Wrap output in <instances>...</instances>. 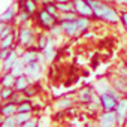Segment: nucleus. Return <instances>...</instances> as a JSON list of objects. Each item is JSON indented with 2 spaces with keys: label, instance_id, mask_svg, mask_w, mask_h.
Segmentation results:
<instances>
[{
  "label": "nucleus",
  "instance_id": "nucleus-36",
  "mask_svg": "<svg viewBox=\"0 0 127 127\" xmlns=\"http://www.w3.org/2000/svg\"><path fill=\"white\" fill-rule=\"evenodd\" d=\"M5 26H6V23H3V21H0V33H2V30L5 29Z\"/></svg>",
  "mask_w": 127,
  "mask_h": 127
},
{
  "label": "nucleus",
  "instance_id": "nucleus-15",
  "mask_svg": "<svg viewBox=\"0 0 127 127\" xmlns=\"http://www.w3.org/2000/svg\"><path fill=\"white\" fill-rule=\"evenodd\" d=\"M20 5H21V9L26 11V12H29L30 15H33L37 11V6H36L34 0H24V2H21Z\"/></svg>",
  "mask_w": 127,
  "mask_h": 127
},
{
  "label": "nucleus",
  "instance_id": "nucleus-5",
  "mask_svg": "<svg viewBox=\"0 0 127 127\" xmlns=\"http://www.w3.org/2000/svg\"><path fill=\"white\" fill-rule=\"evenodd\" d=\"M60 27L63 29V33H66L67 36H75L78 33V24L76 20H60Z\"/></svg>",
  "mask_w": 127,
  "mask_h": 127
},
{
  "label": "nucleus",
  "instance_id": "nucleus-9",
  "mask_svg": "<svg viewBox=\"0 0 127 127\" xmlns=\"http://www.w3.org/2000/svg\"><path fill=\"white\" fill-rule=\"evenodd\" d=\"M75 11L76 14L82 15V17H91L93 15V9L90 8V5L87 3V0H75Z\"/></svg>",
  "mask_w": 127,
  "mask_h": 127
},
{
  "label": "nucleus",
  "instance_id": "nucleus-16",
  "mask_svg": "<svg viewBox=\"0 0 127 127\" xmlns=\"http://www.w3.org/2000/svg\"><path fill=\"white\" fill-rule=\"evenodd\" d=\"M93 97H94V91L91 90V88H84L81 93H79V102H82V103H90L91 100H93Z\"/></svg>",
  "mask_w": 127,
  "mask_h": 127
},
{
  "label": "nucleus",
  "instance_id": "nucleus-24",
  "mask_svg": "<svg viewBox=\"0 0 127 127\" xmlns=\"http://www.w3.org/2000/svg\"><path fill=\"white\" fill-rule=\"evenodd\" d=\"M32 109H33V105L29 100H23L21 103H18L17 112H32Z\"/></svg>",
  "mask_w": 127,
  "mask_h": 127
},
{
  "label": "nucleus",
  "instance_id": "nucleus-12",
  "mask_svg": "<svg viewBox=\"0 0 127 127\" xmlns=\"http://www.w3.org/2000/svg\"><path fill=\"white\" fill-rule=\"evenodd\" d=\"M17 60H18V55H17V52L11 49L9 55H8L5 60H3V66H2V69H3L5 72H9V70L12 69V66L15 64V61H17Z\"/></svg>",
  "mask_w": 127,
  "mask_h": 127
},
{
  "label": "nucleus",
  "instance_id": "nucleus-23",
  "mask_svg": "<svg viewBox=\"0 0 127 127\" xmlns=\"http://www.w3.org/2000/svg\"><path fill=\"white\" fill-rule=\"evenodd\" d=\"M14 90H12V87H3L2 85V90H0V99L2 100H9L12 96H14Z\"/></svg>",
  "mask_w": 127,
  "mask_h": 127
},
{
  "label": "nucleus",
  "instance_id": "nucleus-30",
  "mask_svg": "<svg viewBox=\"0 0 127 127\" xmlns=\"http://www.w3.org/2000/svg\"><path fill=\"white\" fill-rule=\"evenodd\" d=\"M48 39H49V37H48V36H45V34L39 37V43H37L39 49H42V51L45 49V46H46V43H48Z\"/></svg>",
  "mask_w": 127,
  "mask_h": 127
},
{
  "label": "nucleus",
  "instance_id": "nucleus-29",
  "mask_svg": "<svg viewBox=\"0 0 127 127\" xmlns=\"http://www.w3.org/2000/svg\"><path fill=\"white\" fill-rule=\"evenodd\" d=\"M58 108H70L72 106V100L70 99H61L58 103H57Z\"/></svg>",
  "mask_w": 127,
  "mask_h": 127
},
{
  "label": "nucleus",
  "instance_id": "nucleus-4",
  "mask_svg": "<svg viewBox=\"0 0 127 127\" xmlns=\"http://www.w3.org/2000/svg\"><path fill=\"white\" fill-rule=\"evenodd\" d=\"M115 112H117L118 124H124L126 120H127V97H121L118 100L117 108H115Z\"/></svg>",
  "mask_w": 127,
  "mask_h": 127
},
{
  "label": "nucleus",
  "instance_id": "nucleus-14",
  "mask_svg": "<svg viewBox=\"0 0 127 127\" xmlns=\"http://www.w3.org/2000/svg\"><path fill=\"white\" fill-rule=\"evenodd\" d=\"M15 75L9 70V72H5L2 75V78H0V84H2L3 87H14L15 85Z\"/></svg>",
  "mask_w": 127,
  "mask_h": 127
},
{
  "label": "nucleus",
  "instance_id": "nucleus-21",
  "mask_svg": "<svg viewBox=\"0 0 127 127\" xmlns=\"http://www.w3.org/2000/svg\"><path fill=\"white\" fill-rule=\"evenodd\" d=\"M14 40H15L14 33L8 34L6 37H3V39H2V42H0V48H8V49H11V48L14 46Z\"/></svg>",
  "mask_w": 127,
  "mask_h": 127
},
{
  "label": "nucleus",
  "instance_id": "nucleus-33",
  "mask_svg": "<svg viewBox=\"0 0 127 127\" xmlns=\"http://www.w3.org/2000/svg\"><path fill=\"white\" fill-rule=\"evenodd\" d=\"M23 93H24L27 97H32V96H34V94H36V90H34L33 87H30V85H29V87H27V88H26Z\"/></svg>",
  "mask_w": 127,
  "mask_h": 127
},
{
  "label": "nucleus",
  "instance_id": "nucleus-1",
  "mask_svg": "<svg viewBox=\"0 0 127 127\" xmlns=\"http://www.w3.org/2000/svg\"><path fill=\"white\" fill-rule=\"evenodd\" d=\"M93 17H96L99 20H106V21L114 23V24L120 21V17L115 12V9L111 8V6H108V5H105V3H102L97 9L93 11Z\"/></svg>",
  "mask_w": 127,
  "mask_h": 127
},
{
  "label": "nucleus",
  "instance_id": "nucleus-18",
  "mask_svg": "<svg viewBox=\"0 0 127 127\" xmlns=\"http://www.w3.org/2000/svg\"><path fill=\"white\" fill-rule=\"evenodd\" d=\"M24 69H26V63H24V61H23V58H21V60H17V61H15V64L12 66L11 72L18 78L20 75H23V73H24Z\"/></svg>",
  "mask_w": 127,
  "mask_h": 127
},
{
  "label": "nucleus",
  "instance_id": "nucleus-40",
  "mask_svg": "<svg viewBox=\"0 0 127 127\" xmlns=\"http://www.w3.org/2000/svg\"><path fill=\"white\" fill-rule=\"evenodd\" d=\"M126 124H127V120H126Z\"/></svg>",
  "mask_w": 127,
  "mask_h": 127
},
{
  "label": "nucleus",
  "instance_id": "nucleus-31",
  "mask_svg": "<svg viewBox=\"0 0 127 127\" xmlns=\"http://www.w3.org/2000/svg\"><path fill=\"white\" fill-rule=\"evenodd\" d=\"M23 126H24V127H36V126H37V120H36V118H29Z\"/></svg>",
  "mask_w": 127,
  "mask_h": 127
},
{
  "label": "nucleus",
  "instance_id": "nucleus-25",
  "mask_svg": "<svg viewBox=\"0 0 127 127\" xmlns=\"http://www.w3.org/2000/svg\"><path fill=\"white\" fill-rule=\"evenodd\" d=\"M43 9L48 12V14H51V15H54L55 18H57V6H55V2H46V3H43Z\"/></svg>",
  "mask_w": 127,
  "mask_h": 127
},
{
  "label": "nucleus",
  "instance_id": "nucleus-8",
  "mask_svg": "<svg viewBox=\"0 0 127 127\" xmlns=\"http://www.w3.org/2000/svg\"><path fill=\"white\" fill-rule=\"evenodd\" d=\"M18 40L23 46H30L34 43V36L30 29H21L18 33Z\"/></svg>",
  "mask_w": 127,
  "mask_h": 127
},
{
  "label": "nucleus",
  "instance_id": "nucleus-13",
  "mask_svg": "<svg viewBox=\"0 0 127 127\" xmlns=\"http://www.w3.org/2000/svg\"><path fill=\"white\" fill-rule=\"evenodd\" d=\"M17 108H18V105L15 102L9 100L8 103H5L2 108H0V114H2L3 117H11V115H14L17 112Z\"/></svg>",
  "mask_w": 127,
  "mask_h": 127
},
{
  "label": "nucleus",
  "instance_id": "nucleus-26",
  "mask_svg": "<svg viewBox=\"0 0 127 127\" xmlns=\"http://www.w3.org/2000/svg\"><path fill=\"white\" fill-rule=\"evenodd\" d=\"M15 118H17V124H24L29 118H32V112H18Z\"/></svg>",
  "mask_w": 127,
  "mask_h": 127
},
{
  "label": "nucleus",
  "instance_id": "nucleus-22",
  "mask_svg": "<svg viewBox=\"0 0 127 127\" xmlns=\"http://www.w3.org/2000/svg\"><path fill=\"white\" fill-rule=\"evenodd\" d=\"M76 24H78V32H85V29L90 26V20L88 17H78L76 18Z\"/></svg>",
  "mask_w": 127,
  "mask_h": 127
},
{
  "label": "nucleus",
  "instance_id": "nucleus-10",
  "mask_svg": "<svg viewBox=\"0 0 127 127\" xmlns=\"http://www.w3.org/2000/svg\"><path fill=\"white\" fill-rule=\"evenodd\" d=\"M112 85H114V88L118 91V93H121V94H127V79H126V76H118V78H115V79H112Z\"/></svg>",
  "mask_w": 127,
  "mask_h": 127
},
{
  "label": "nucleus",
  "instance_id": "nucleus-20",
  "mask_svg": "<svg viewBox=\"0 0 127 127\" xmlns=\"http://www.w3.org/2000/svg\"><path fill=\"white\" fill-rule=\"evenodd\" d=\"M94 88H96V91H97L99 94H102V93H108V91L111 90V84L102 79V81H97V82H96Z\"/></svg>",
  "mask_w": 127,
  "mask_h": 127
},
{
  "label": "nucleus",
  "instance_id": "nucleus-19",
  "mask_svg": "<svg viewBox=\"0 0 127 127\" xmlns=\"http://www.w3.org/2000/svg\"><path fill=\"white\" fill-rule=\"evenodd\" d=\"M15 5L14 6H11L8 11H5L2 15H0V21H3V23H11L12 20H14V17H15Z\"/></svg>",
  "mask_w": 127,
  "mask_h": 127
},
{
  "label": "nucleus",
  "instance_id": "nucleus-38",
  "mask_svg": "<svg viewBox=\"0 0 127 127\" xmlns=\"http://www.w3.org/2000/svg\"><path fill=\"white\" fill-rule=\"evenodd\" d=\"M42 2H43V3H46V2H52V0H42Z\"/></svg>",
  "mask_w": 127,
  "mask_h": 127
},
{
  "label": "nucleus",
  "instance_id": "nucleus-7",
  "mask_svg": "<svg viewBox=\"0 0 127 127\" xmlns=\"http://www.w3.org/2000/svg\"><path fill=\"white\" fill-rule=\"evenodd\" d=\"M40 70H42V67H40L39 63L37 61H32V63H29V64H26L24 73L29 76V79H39Z\"/></svg>",
  "mask_w": 127,
  "mask_h": 127
},
{
  "label": "nucleus",
  "instance_id": "nucleus-39",
  "mask_svg": "<svg viewBox=\"0 0 127 127\" xmlns=\"http://www.w3.org/2000/svg\"><path fill=\"white\" fill-rule=\"evenodd\" d=\"M124 63H126V66H127V60H126V61H124Z\"/></svg>",
  "mask_w": 127,
  "mask_h": 127
},
{
  "label": "nucleus",
  "instance_id": "nucleus-34",
  "mask_svg": "<svg viewBox=\"0 0 127 127\" xmlns=\"http://www.w3.org/2000/svg\"><path fill=\"white\" fill-rule=\"evenodd\" d=\"M9 52H11V49H8V48H0V60H5L9 55Z\"/></svg>",
  "mask_w": 127,
  "mask_h": 127
},
{
  "label": "nucleus",
  "instance_id": "nucleus-6",
  "mask_svg": "<svg viewBox=\"0 0 127 127\" xmlns=\"http://www.w3.org/2000/svg\"><path fill=\"white\" fill-rule=\"evenodd\" d=\"M99 123H100V126H103V127H112V126H115V124L118 123V120H117V112H115V111H106L105 114H102V115L99 117Z\"/></svg>",
  "mask_w": 127,
  "mask_h": 127
},
{
  "label": "nucleus",
  "instance_id": "nucleus-32",
  "mask_svg": "<svg viewBox=\"0 0 127 127\" xmlns=\"http://www.w3.org/2000/svg\"><path fill=\"white\" fill-rule=\"evenodd\" d=\"M30 17H32V15H30L29 12H26V11H23V12L20 14V21H21V23H27Z\"/></svg>",
  "mask_w": 127,
  "mask_h": 127
},
{
  "label": "nucleus",
  "instance_id": "nucleus-17",
  "mask_svg": "<svg viewBox=\"0 0 127 127\" xmlns=\"http://www.w3.org/2000/svg\"><path fill=\"white\" fill-rule=\"evenodd\" d=\"M37 54L39 52H36L33 48H30V49H27V51H24V54H23V61L26 63V64H29V63H32V61H36V58H37Z\"/></svg>",
  "mask_w": 127,
  "mask_h": 127
},
{
  "label": "nucleus",
  "instance_id": "nucleus-37",
  "mask_svg": "<svg viewBox=\"0 0 127 127\" xmlns=\"http://www.w3.org/2000/svg\"><path fill=\"white\" fill-rule=\"evenodd\" d=\"M52 2H55V3H63V2H69V0H52Z\"/></svg>",
  "mask_w": 127,
  "mask_h": 127
},
{
  "label": "nucleus",
  "instance_id": "nucleus-35",
  "mask_svg": "<svg viewBox=\"0 0 127 127\" xmlns=\"http://www.w3.org/2000/svg\"><path fill=\"white\" fill-rule=\"evenodd\" d=\"M121 21H123V24H124V27L127 29V12H124V14L121 15Z\"/></svg>",
  "mask_w": 127,
  "mask_h": 127
},
{
  "label": "nucleus",
  "instance_id": "nucleus-27",
  "mask_svg": "<svg viewBox=\"0 0 127 127\" xmlns=\"http://www.w3.org/2000/svg\"><path fill=\"white\" fill-rule=\"evenodd\" d=\"M2 126H3V127H14V126H17V118H15V115L5 117V120H2Z\"/></svg>",
  "mask_w": 127,
  "mask_h": 127
},
{
  "label": "nucleus",
  "instance_id": "nucleus-28",
  "mask_svg": "<svg viewBox=\"0 0 127 127\" xmlns=\"http://www.w3.org/2000/svg\"><path fill=\"white\" fill-rule=\"evenodd\" d=\"M12 30H14V27H12L9 23H6L5 29L2 30V33H0V39H3V37H6L8 34H11V33H12Z\"/></svg>",
  "mask_w": 127,
  "mask_h": 127
},
{
  "label": "nucleus",
  "instance_id": "nucleus-3",
  "mask_svg": "<svg viewBox=\"0 0 127 127\" xmlns=\"http://www.w3.org/2000/svg\"><path fill=\"white\" fill-rule=\"evenodd\" d=\"M55 21H57V18H55L54 15L48 14L45 9H42V11L37 12V23H39L42 27H45V29H51V27L55 26Z\"/></svg>",
  "mask_w": 127,
  "mask_h": 127
},
{
  "label": "nucleus",
  "instance_id": "nucleus-2",
  "mask_svg": "<svg viewBox=\"0 0 127 127\" xmlns=\"http://www.w3.org/2000/svg\"><path fill=\"white\" fill-rule=\"evenodd\" d=\"M115 91H117V90L111 88L108 93L99 94V96H100V106H102L105 111H115L117 103H118V100H120V97H118V94H117Z\"/></svg>",
  "mask_w": 127,
  "mask_h": 127
},
{
  "label": "nucleus",
  "instance_id": "nucleus-11",
  "mask_svg": "<svg viewBox=\"0 0 127 127\" xmlns=\"http://www.w3.org/2000/svg\"><path fill=\"white\" fill-rule=\"evenodd\" d=\"M29 85H30V79H29V76L26 73H23V75L18 76V79H15V85L14 87H15V90L18 93H23Z\"/></svg>",
  "mask_w": 127,
  "mask_h": 127
}]
</instances>
